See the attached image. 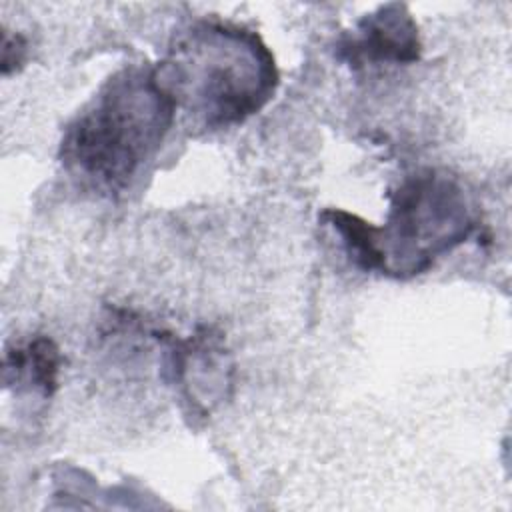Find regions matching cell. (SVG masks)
Segmentation results:
<instances>
[{
  "instance_id": "obj_2",
  "label": "cell",
  "mask_w": 512,
  "mask_h": 512,
  "mask_svg": "<svg viewBox=\"0 0 512 512\" xmlns=\"http://www.w3.org/2000/svg\"><path fill=\"white\" fill-rule=\"evenodd\" d=\"M384 226L342 208H328L322 222L338 236L348 258L364 272L408 280L464 244L476 228L462 186L444 172L424 168L388 194Z\"/></svg>"
},
{
  "instance_id": "obj_3",
  "label": "cell",
  "mask_w": 512,
  "mask_h": 512,
  "mask_svg": "<svg viewBox=\"0 0 512 512\" xmlns=\"http://www.w3.org/2000/svg\"><path fill=\"white\" fill-rule=\"evenodd\" d=\"M156 70L176 108L206 130L230 128L258 114L280 80L264 40L222 22H196L182 30Z\"/></svg>"
},
{
  "instance_id": "obj_5",
  "label": "cell",
  "mask_w": 512,
  "mask_h": 512,
  "mask_svg": "<svg viewBox=\"0 0 512 512\" xmlns=\"http://www.w3.org/2000/svg\"><path fill=\"white\" fill-rule=\"evenodd\" d=\"M62 354L48 336H34L24 344H14L4 352V384L38 392L50 398L58 388Z\"/></svg>"
},
{
  "instance_id": "obj_4",
  "label": "cell",
  "mask_w": 512,
  "mask_h": 512,
  "mask_svg": "<svg viewBox=\"0 0 512 512\" xmlns=\"http://www.w3.org/2000/svg\"><path fill=\"white\" fill-rule=\"evenodd\" d=\"M422 54L420 32L406 4L390 2L362 16L336 44V56L352 68L366 64H412Z\"/></svg>"
},
{
  "instance_id": "obj_6",
  "label": "cell",
  "mask_w": 512,
  "mask_h": 512,
  "mask_svg": "<svg viewBox=\"0 0 512 512\" xmlns=\"http://www.w3.org/2000/svg\"><path fill=\"white\" fill-rule=\"evenodd\" d=\"M2 38V74L8 76L24 64L26 40L20 34H10L8 30H4Z\"/></svg>"
},
{
  "instance_id": "obj_1",
  "label": "cell",
  "mask_w": 512,
  "mask_h": 512,
  "mask_svg": "<svg viewBox=\"0 0 512 512\" xmlns=\"http://www.w3.org/2000/svg\"><path fill=\"white\" fill-rule=\"evenodd\" d=\"M176 110L156 66H126L66 126L60 162L80 186L118 196L158 154Z\"/></svg>"
}]
</instances>
